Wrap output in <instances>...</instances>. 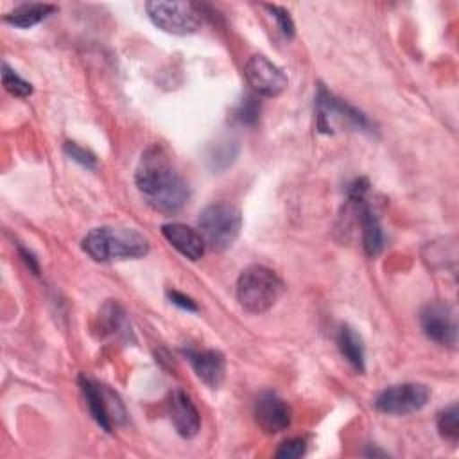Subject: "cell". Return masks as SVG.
Returning <instances> with one entry per match:
<instances>
[{
    "label": "cell",
    "instance_id": "obj_25",
    "mask_svg": "<svg viewBox=\"0 0 459 459\" xmlns=\"http://www.w3.org/2000/svg\"><path fill=\"white\" fill-rule=\"evenodd\" d=\"M167 296H169V299H170L174 305H178V307H181V308H185V310H192V312L197 310L195 301H194L192 298H188V296L178 292V290H167Z\"/></svg>",
    "mask_w": 459,
    "mask_h": 459
},
{
    "label": "cell",
    "instance_id": "obj_20",
    "mask_svg": "<svg viewBox=\"0 0 459 459\" xmlns=\"http://www.w3.org/2000/svg\"><path fill=\"white\" fill-rule=\"evenodd\" d=\"M235 156H237V145L233 142H219L212 147L208 160H210L212 169L221 170V169H226L228 165H231Z\"/></svg>",
    "mask_w": 459,
    "mask_h": 459
},
{
    "label": "cell",
    "instance_id": "obj_24",
    "mask_svg": "<svg viewBox=\"0 0 459 459\" xmlns=\"http://www.w3.org/2000/svg\"><path fill=\"white\" fill-rule=\"evenodd\" d=\"M65 152H66V156H70L74 161L81 163L86 169H95V165H97V158L90 151H86L84 147H81L74 142L65 143Z\"/></svg>",
    "mask_w": 459,
    "mask_h": 459
},
{
    "label": "cell",
    "instance_id": "obj_17",
    "mask_svg": "<svg viewBox=\"0 0 459 459\" xmlns=\"http://www.w3.org/2000/svg\"><path fill=\"white\" fill-rule=\"evenodd\" d=\"M337 346L342 353V357L357 369V371H364V344L360 335L350 328V326H342L337 333Z\"/></svg>",
    "mask_w": 459,
    "mask_h": 459
},
{
    "label": "cell",
    "instance_id": "obj_2",
    "mask_svg": "<svg viewBox=\"0 0 459 459\" xmlns=\"http://www.w3.org/2000/svg\"><path fill=\"white\" fill-rule=\"evenodd\" d=\"M82 249L95 262L133 260L149 253V240L134 228L99 226L86 233Z\"/></svg>",
    "mask_w": 459,
    "mask_h": 459
},
{
    "label": "cell",
    "instance_id": "obj_10",
    "mask_svg": "<svg viewBox=\"0 0 459 459\" xmlns=\"http://www.w3.org/2000/svg\"><path fill=\"white\" fill-rule=\"evenodd\" d=\"M255 421L265 434H278L290 425L292 409L276 393H262L255 402Z\"/></svg>",
    "mask_w": 459,
    "mask_h": 459
},
{
    "label": "cell",
    "instance_id": "obj_1",
    "mask_svg": "<svg viewBox=\"0 0 459 459\" xmlns=\"http://www.w3.org/2000/svg\"><path fill=\"white\" fill-rule=\"evenodd\" d=\"M134 183L147 204L160 213H176L188 199L185 179L174 169L167 151L158 143L142 152Z\"/></svg>",
    "mask_w": 459,
    "mask_h": 459
},
{
    "label": "cell",
    "instance_id": "obj_23",
    "mask_svg": "<svg viewBox=\"0 0 459 459\" xmlns=\"http://www.w3.org/2000/svg\"><path fill=\"white\" fill-rule=\"evenodd\" d=\"M307 452V441L301 437H292L287 439L280 445V448L276 450V457L280 459H298L301 455H305Z\"/></svg>",
    "mask_w": 459,
    "mask_h": 459
},
{
    "label": "cell",
    "instance_id": "obj_8",
    "mask_svg": "<svg viewBox=\"0 0 459 459\" xmlns=\"http://www.w3.org/2000/svg\"><path fill=\"white\" fill-rule=\"evenodd\" d=\"M244 75L256 95L278 97L289 84L285 72L262 54H255L246 61Z\"/></svg>",
    "mask_w": 459,
    "mask_h": 459
},
{
    "label": "cell",
    "instance_id": "obj_15",
    "mask_svg": "<svg viewBox=\"0 0 459 459\" xmlns=\"http://www.w3.org/2000/svg\"><path fill=\"white\" fill-rule=\"evenodd\" d=\"M366 194H351L350 201L357 204L359 215H360V228H362V246L364 251L369 256H375L382 251L384 247V231L380 226V221L377 219V215L373 213V210L369 208V204H366L364 201Z\"/></svg>",
    "mask_w": 459,
    "mask_h": 459
},
{
    "label": "cell",
    "instance_id": "obj_4",
    "mask_svg": "<svg viewBox=\"0 0 459 459\" xmlns=\"http://www.w3.org/2000/svg\"><path fill=\"white\" fill-rule=\"evenodd\" d=\"M316 126L317 131L326 134H333L342 129L360 133L373 131V124L364 113L330 93L325 86H319L316 95Z\"/></svg>",
    "mask_w": 459,
    "mask_h": 459
},
{
    "label": "cell",
    "instance_id": "obj_7",
    "mask_svg": "<svg viewBox=\"0 0 459 459\" xmlns=\"http://www.w3.org/2000/svg\"><path fill=\"white\" fill-rule=\"evenodd\" d=\"M429 389L423 384L405 382L389 385L375 398V407L384 414H411L423 409L429 402Z\"/></svg>",
    "mask_w": 459,
    "mask_h": 459
},
{
    "label": "cell",
    "instance_id": "obj_11",
    "mask_svg": "<svg viewBox=\"0 0 459 459\" xmlns=\"http://www.w3.org/2000/svg\"><path fill=\"white\" fill-rule=\"evenodd\" d=\"M79 385H81V391H82V394L86 398V403H88V409H90L93 420L106 432H111L113 420H115L113 407L120 405V403H115V405L111 403L117 396L109 389H106L104 385L95 384L91 378H88L84 375L79 377ZM115 423H117V420H115Z\"/></svg>",
    "mask_w": 459,
    "mask_h": 459
},
{
    "label": "cell",
    "instance_id": "obj_14",
    "mask_svg": "<svg viewBox=\"0 0 459 459\" xmlns=\"http://www.w3.org/2000/svg\"><path fill=\"white\" fill-rule=\"evenodd\" d=\"M170 421L181 437H194L201 427V416L192 398L183 391H174L169 402Z\"/></svg>",
    "mask_w": 459,
    "mask_h": 459
},
{
    "label": "cell",
    "instance_id": "obj_21",
    "mask_svg": "<svg viewBox=\"0 0 459 459\" xmlns=\"http://www.w3.org/2000/svg\"><path fill=\"white\" fill-rule=\"evenodd\" d=\"M2 84L14 97H29L32 93V84L22 79L16 72H13L7 65L2 66Z\"/></svg>",
    "mask_w": 459,
    "mask_h": 459
},
{
    "label": "cell",
    "instance_id": "obj_22",
    "mask_svg": "<svg viewBox=\"0 0 459 459\" xmlns=\"http://www.w3.org/2000/svg\"><path fill=\"white\" fill-rule=\"evenodd\" d=\"M265 9H267V11L271 13V16L276 20L278 29L281 30V34L290 39V38L294 36V22H292L289 11L283 9V7H280V5H269V4L265 5Z\"/></svg>",
    "mask_w": 459,
    "mask_h": 459
},
{
    "label": "cell",
    "instance_id": "obj_9",
    "mask_svg": "<svg viewBox=\"0 0 459 459\" xmlns=\"http://www.w3.org/2000/svg\"><path fill=\"white\" fill-rule=\"evenodd\" d=\"M420 323L423 333L441 344V346H455L457 342V323L454 310L443 301L427 303L420 314Z\"/></svg>",
    "mask_w": 459,
    "mask_h": 459
},
{
    "label": "cell",
    "instance_id": "obj_3",
    "mask_svg": "<svg viewBox=\"0 0 459 459\" xmlns=\"http://www.w3.org/2000/svg\"><path fill=\"white\" fill-rule=\"evenodd\" d=\"M235 292L242 308L251 314H264L283 294V281L273 269L255 264L238 274Z\"/></svg>",
    "mask_w": 459,
    "mask_h": 459
},
{
    "label": "cell",
    "instance_id": "obj_26",
    "mask_svg": "<svg viewBox=\"0 0 459 459\" xmlns=\"http://www.w3.org/2000/svg\"><path fill=\"white\" fill-rule=\"evenodd\" d=\"M20 253H22V256H23V262H25V264L34 271V273H38L39 269H38V262L34 260V256H32L30 253H27L23 247H20Z\"/></svg>",
    "mask_w": 459,
    "mask_h": 459
},
{
    "label": "cell",
    "instance_id": "obj_5",
    "mask_svg": "<svg viewBox=\"0 0 459 459\" xmlns=\"http://www.w3.org/2000/svg\"><path fill=\"white\" fill-rule=\"evenodd\" d=\"M197 224L206 246L215 251H224L237 240L242 226V215L235 204L217 201L203 208Z\"/></svg>",
    "mask_w": 459,
    "mask_h": 459
},
{
    "label": "cell",
    "instance_id": "obj_19",
    "mask_svg": "<svg viewBox=\"0 0 459 459\" xmlns=\"http://www.w3.org/2000/svg\"><path fill=\"white\" fill-rule=\"evenodd\" d=\"M235 122L240 126H255L260 118V102L255 95H246L233 111Z\"/></svg>",
    "mask_w": 459,
    "mask_h": 459
},
{
    "label": "cell",
    "instance_id": "obj_18",
    "mask_svg": "<svg viewBox=\"0 0 459 459\" xmlns=\"http://www.w3.org/2000/svg\"><path fill=\"white\" fill-rule=\"evenodd\" d=\"M437 430L448 441H457L459 437V411L457 403H450L437 414Z\"/></svg>",
    "mask_w": 459,
    "mask_h": 459
},
{
    "label": "cell",
    "instance_id": "obj_16",
    "mask_svg": "<svg viewBox=\"0 0 459 459\" xmlns=\"http://www.w3.org/2000/svg\"><path fill=\"white\" fill-rule=\"evenodd\" d=\"M57 11L56 5L50 4H39V2H30V4H20L13 11H9L4 16V22L20 27V29H29L45 20L48 14Z\"/></svg>",
    "mask_w": 459,
    "mask_h": 459
},
{
    "label": "cell",
    "instance_id": "obj_13",
    "mask_svg": "<svg viewBox=\"0 0 459 459\" xmlns=\"http://www.w3.org/2000/svg\"><path fill=\"white\" fill-rule=\"evenodd\" d=\"M161 233L167 238V242L174 249H178L185 258L195 262L204 255L206 242L197 230L181 222H169L161 226Z\"/></svg>",
    "mask_w": 459,
    "mask_h": 459
},
{
    "label": "cell",
    "instance_id": "obj_6",
    "mask_svg": "<svg viewBox=\"0 0 459 459\" xmlns=\"http://www.w3.org/2000/svg\"><path fill=\"white\" fill-rule=\"evenodd\" d=\"M145 11L149 20L169 34H192L203 20V11L192 2H147Z\"/></svg>",
    "mask_w": 459,
    "mask_h": 459
},
{
    "label": "cell",
    "instance_id": "obj_12",
    "mask_svg": "<svg viewBox=\"0 0 459 459\" xmlns=\"http://www.w3.org/2000/svg\"><path fill=\"white\" fill-rule=\"evenodd\" d=\"M183 353L186 355L188 362L192 364L195 375L210 387V389H217L222 380H224V373H226V360L224 355L217 350H183Z\"/></svg>",
    "mask_w": 459,
    "mask_h": 459
}]
</instances>
